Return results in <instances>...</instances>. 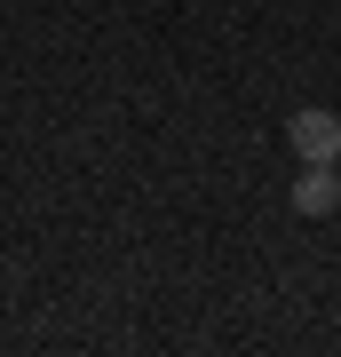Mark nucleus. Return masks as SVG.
Wrapping results in <instances>:
<instances>
[{
    "instance_id": "nucleus-3",
    "label": "nucleus",
    "mask_w": 341,
    "mask_h": 357,
    "mask_svg": "<svg viewBox=\"0 0 341 357\" xmlns=\"http://www.w3.org/2000/svg\"><path fill=\"white\" fill-rule=\"evenodd\" d=\"M333 167H341V159H333Z\"/></svg>"
},
{
    "instance_id": "nucleus-1",
    "label": "nucleus",
    "mask_w": 341,
    "mask_h": 357,
    "mask_svg": "<svg viewBox=\"0 0 341 357\" xmlns=\"http://www.w3.org/2000/svg\"><path fill=\"white\" fill-rule=\"evenodd\" d=\"M286 143L302 167H333L341 159V112H326V103H302V112L286 119Z\"/></svg>"
},
{
    "instance_id": "nucleus-2",
    "label": "nucleus",
    "mask_w": 341,
    "mask_h": 357,
    "mask_svg": "<svg viewBox=\"0 0 341 357\" xmlns=\"http://www.w3.org/2000/svg\"><path fill=\"white\" fill-rule=\"evenodd\" d=\"M333 206H341V167H302V175H294V215L317 222V215H333Z\"/></svg>"
}]
</instances>
